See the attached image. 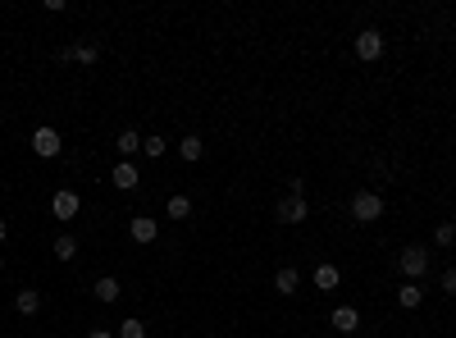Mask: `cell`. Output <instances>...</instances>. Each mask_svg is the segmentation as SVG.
<instances>
[{"mask_svg":"<svg viewBox=\"0 0 456 338\" xmlns=\"http://www.w3.org/2000/svg\"><path fill=\"white\" fill-rule=\"evenodd\" d=\"M352 219L356 224H374V219H383V197L374 188H361L352 197Z\"/></svg>","mask_w":456,"mask_h":338,"instance_id":"6da1fadb","label":"cell"},{"mask_svg":"<svg viewBox=\"0 0 456 338\" xmlns=\"http://www.w3.org/2000/svg\"><path fill=\"white\" fill-rule=\"evenodd\" d=\"M397 270H402L411 284H420V274L429 270V252H424V247H406V252L397 256Z\"/></svg>","mask_w":456,"mask_h":338,"instance_id":"7a4b0ae2","label":"cell"},{"mask_svg":"<svg viewBox=\"0 0 456 338\" xmlns=\"http://www.w3.org/2000/svg\"><path fill=\"white\" fill-rule=\"evenodd\" d=\"M356 55H361L365 64H374L383 55V32L379 28H361V32H356Z\"/></svg>","mask_w":456,"mask_h":338,"instance_id":"3957f363","label":"cell"},{"mask_svg":"<svg viewBox=\"0 0 456 338\" xmlns=\"http://www.w3.org/2000/svg\"><path fill=\"white\" fill-rule=\"evenodd\" d=\"M32 151H37V156H42V160H55V156H60V133H55L51 128V123H42V128H37L32 133Z\"/></svg>","mask_w":456,"mask_h":338,"instance_id":"277c9868","label":"cell"},{"mask_svg":"<svg viewBox=\"0 0 456 338\" xmlns=\"http://www.w3.org/2000/svg\"><path fill=\"white\" fill-rule=\"evenodd\" d=\"M274 215H278V224H302V219H310V206H306V197H292V192H288Z\"/></svg>","mask_w":456,"mask_h":338,"instance_id":"5b68a950","label":"cell"},{"mask_svg":"<svg viewBox=\"0 0 456 338\" xmlns=\"http://www.w3.org/2000/svg\"><path fill=\"white\" fill-rule=\"evenodd\" d=\"M78 210H82V201H78V192H69V188H60L51 197V215L55 219H78Z\"/></svg>","mask_w":456,"mask_h":338,"instance_id":"8992f818","label":"cell"},{"mask_svg":"<svg viewBox=\"0 0 456 338\" xmlns=\"http://www.w3.org/2000/svg\"><path fill=\"white\" fill-rule=\"evenodd\" d=\"M128 234H133V243H142V247H151L155 238H160V224H155L151 215H133V224H128Z\"/></svg>","mask_w":456,"mask_h":338,"instance_id":"52a82bcc","label":"cell"},{"mask_svg":"<svg viewBox=\"0 0 456 338\" xmlns=\"http://www.w3.org/2000/svg\"><path fill=\"white\" fill-rule=\"evenodd\" d=\"M328 325H333L338 334H356V330H361V311H356V306H333Z\"/></svg>","mask_w":456,"mask_h":338,"instance_id":"ba28073f","label":"cell"},{"mask_svg":"<svg viewBox=\"0 0 456 338\" xmlns=\"http://www.w3.org/2000/svg\"><path fill=\"white\" fill-rule=\"evenodd\" d=\"M60 60H78V64H87V69H92V64L101 60V46H92V42H78V46H64V51H60Z\"/></svg>","mask_w":456,"mask_h":338,"instance_id":"9c48e42d","label":"cell"},{"mask_svg":"<svg viewBox=\"0 0 456 338\" xmlns=\"http://www.w3.org/2000/svg\"><path fill=\"white\" fill-rule=\"evenodd\" d=\"M420 302H424V288L406 279V284L397 288V306H402V311H415V306H420Z\"/></svg>","mask_w":456,"mask_h":338,"instance_id":"30bf717a","label":"cell"},{"mask_svg":"<svg viewBox=\"0 0 456 338\" xmlns=\"http://www.w3.org/2000/svg\"><path fill=\"white\" fill-rule=\"evenodd\" d=\"M297 288H302V274H297V270H292V265H283V270H278V274H274V293H283V297H292V293H297Z\"/></svg>","mask_w":456,"mask_h":338,"instance_id":"8fae6325","label":"cell"},{"mask_svg":"<svg viewBox=\"0 0 456 338\" xmlns=\"http://www.w3.org/2000/svg\"><path fill=\"white\" fill-rule=\"evenodd\" d=\"M338 279H343V274H338V265H333V260L315 265V288H319V293H333V288H338Z\"/></svg>","mask_w":456,"mask_h":338,"instance_id":"7c38bea8","label":"cell"},{"mask_svg":"<svg viewBox=\"0 0 456 338\" xmlns=\"http://www.w3.org/2000/svg\"><path fill=\"white\" fill-rule=\"evenodd\" d=\"M92 293H96V302H105V306H110V302H119V279H114V274H101Z\"/></svg>","mask_w":456,"mask_h":338,"instance_id":"4fadbf2b","label":"cell"},{"mask_svg":"<svg viewBox=\"0 0 456 338\" xmlns=\"http://www.w3.org/2000/svg\"><path fill=\"white\" fill-rule=\"evenodd\" d=\"M178 156H183V160H187V165H197V160H201V156H206V142H201V138H197V133H187V138H183V142H178Z\"/></svg>","mask_w":456,"mask_h":338,"instance_id":"5bb4252c","label":"cell"},{"mask_svg":"<svg viewBox=\"0 0 456 338\" xmlns=\"http://www.w3.org/2000/svg\"><path fill=\"white\" fill-rule=\"evenodd\" d=\"M114 183H119V192H133L137 188V165H133V160H119V165H114Z\"/></svg>","mask_w":456,"mask_h":338,"instance_id":"9a60e30c","label":"cell"},{"mask_svg":"<svg viewBox=\"0 0 456 338\" xmlns=\"http://www.w3.org/2000/svg\"><path fill=\"white\" fill-rule=\"evenodd\" d=\"M14 306H18L23 315H37V311H42V293H37V288H18Z\"/></svg>","mask_w":456,"mask_h":338,"instance_id":"2e32d148","label":"cell"},{"mask_svg":"<svg viewBox=\"0 0 456 338\" xmlns=\"http://www.w3.org/2000/svg\"><path fill=\"white\" fill-rule=\"evenodd\" d=\"M51 252H55V260H73V256H78V238H73V234H60V238L51 243Z\"/></svg>","mask_w":456,"mask_h":338,"instance_id":"e0dca14e","label":"cell"},{"mask_svg":"<svg viewBox=\"0 0 456 338\" xmlns=\"http://www.w3.org/2000/svg\"><path fill=\"white\" fill-rule=\"evenodd\" d=\"M114 147H119V160H128L133 151H142V138H137V133H133V128H123V133H119V142H114Z\"/></svg>","mask_w":456,"mask_h":338,"instance_id":"ac0fdd59","label":"cell"},{"mask_svg":"<svg viewBox=\"0 0 456 338\" xmlns=\"http://www.w3.org/2000/svg\"><path fill=\"white\" fill-rule=\"evenodd\" d=\"M164 151H169V142L160 138V133H151V138H142V156H151V160H160Z\"/></svg>","mask_w":456,"mask_h":338,"instance_id":"d6986e66","label":"cell"},{"mask_svg":"<svg viewBox=\"0 0 456 338\" xmlns=\"http://www.w3.org/2000/svg\"><path fill=\"white\" fill-rule=\"evenodd\" d=\"M114 338H147V325H142L137 315H128V320L119 325V334H114Z\"/></svg>","mask_w":456,"mask_h":338,"instance_id":"ffe728a7","label":"cell"},{"mask_svg":"<svg viewBox=\"0 0 456 338\" xmlns=\"http://www.w3.org/2000/svg\"><path fill=\"white\" fill-rule=\"evenodd\" d=\"M169 219H192V197H169Z\"/></svg>","mask_w":456,"mask_h":338,"instance_id":"44dd1931","label":"cell"},{"mask_svg":"<svg viewBox=\"0 0 456 338\" xmlns=\"http://www.w3.org/2000/svg\"><path fill=\"white\" fill-rule=\"evenodd\" d=\"M433 243H438V247H452L456 243V224H438V229H433Z\"/></svg>","mask_w":456,"mask_h":338,"instance_id":"7402d4cb","label":"cell"},{"mask_svg":"<svg viewBox=\"0 0 456 338\" xmlns=\"http://www.w3.org/2000/svg\"><path fill=\"white\" fill-rule=\"evenodd\" d=\"M443 293L456 297V265H452V270H443Z\"/></svg>","mask_w":456,"mask_h":338,"instance_id":"603a6c76","label":"cell"},{"mask_svg":"<svg viewBox=\"0 0 456 338\" xmlns=\"http://www.w3.org/2000/svg\"><path fill=\"white\" fill-rule=\"evenodd\" d=\"M87 338H114V334H110V330H92Z\"/></svg>","mask_w":456,"mask_h":338,"instance_id":"cb8c5ba5","label":"cell"},{"mask_svg":"<svg viewBox=\"0 0 456 338\" xmlns=\"http://www.w3.org/2000/svg\"><path fill=\"white\" fill-rule=\"evenodd\" d=\"M5 238H9V219H0V243H5Z\"/></svg>","mask_w":456,"mask_h":338,"instance_id":"d4e9b609","label":"cell"},{"mask_svg":"<svg viewBox=\"0 0 456 338\" xmlns=\"http://www.w3.org/2000/svg\"><path fill=\"white\" fill-rule=\"evenodd\" d=\"M0 270H5V256H0Z\"/></svg>","mask_w":456,"mask_h":338,"instance_id":"484cf974","label":"cell"}]
</instances>
